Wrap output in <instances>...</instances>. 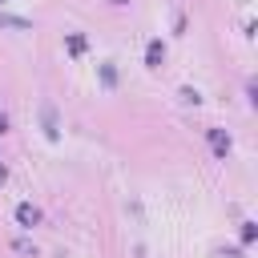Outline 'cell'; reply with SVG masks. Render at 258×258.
Listing matches in <instances>:
<instances>
[{
    "label": "cell",
    "instance_id": "obj_8",
    "mask_svg": "<svg viewBox=\"0 0 258 258\" xmlns=\"http://www.w3.org/2000/svg\"><path fill=\"white\" fill-rule=\"evenodd\" d=\"M0 4H4V0H0Z\"/></svg>",
    "mask_w": 258,
    "mask_h": 258
},
{
    "label": "cell",
    "instance_id": "obj_4",
    "mask_svg": "<svg viewBox=\"0 0 258 258\" xmlns=\"http://www.w3.org/2000/svg\"><path fill=\"white\" fill-rule=\"evenodd\" d=\"M242 242H254V222H242Z\"/></svg>",
    "mask_w": 258,
    "mask_h": 258
},
{
    "label": "cell",
    "instance_id": "obj_2",
    "mask_svg": "<svg viewBox=\"0 0 258 258\" xmlns=\"http://www.w3.org/2000/svg\"><path fill=\"white\" fill-rule=\"evenodd\" d=\"M161 56H165V44H161V40H149V48H145V60H149V64H161Z\"/></svg>",
    "mask_w": 258,
    "mask_h": 258
},
{
    "label": "cell",
    "instance_id": "obj_3",
    "mask_svg": "<svg viewBox=\"0 0 258 258\" xmlns=\"http://www.w3.org/2000/svg\"><path fill=\"white\" fill-rule=\"evenodd\" d=\"M210 141H214V149H218V153H230V137H222L218 129H210Z\"/></svg>",
    "mask_w": 258,
    "mask_h": 258
},
{
    "label": "cell",
    "instance_id": "obj_6",
    "mask_svg": "<svg viewBox=\"0 0 258 258\" xmlns=\"http://www.w3.org/2000/svg\"><path fill=\"white\" fill-rule=\"evenodd\" d=\"M0 181H4V165H0Z\"/></svg>",
    "mask_w": 258,
    "mask_h": 258
},
{
    "label": "cell",
    "instance_id": "obj_7",
    "mask_svg": "<svg viewBox=\"0 0 258 258\" xmlns=\"http://www.w3.org/2000/svg\"><path fill=\"white\" fill-rule=\"evenodd\" d=\"M113 4H125V0H113Z\"/></svg>",
    "mask_w": 258,
    "mask_h": 258
},
{
    "label": "cell",
    "instance_id": "obj_1",
    "mask_svg": "<svg viewBox=\"0 0 258 258\" xmlns=\"http://www.w3.org/2000/svg\"><path fill=\"white\" fill-rule=\"evenodd\" d=\"M16 222H20L24 230H32V226L40 222V210H36V206H28V202H20V206H16Z\"/></svg>",
    "mask_w": 258,
    "mask_h": 258
},
{
    "label": "cell",
    "instance_id": "obj_5",
    "mask_svg": "<svg viewBox=\"0 0 258 258\" xmlns=\"http://www.w3.org/2000/svg\"><path fill=\"white\" fill-rule=\"evenodd\" d=\"M4 129H8V117H4V109H0V133H4Z\"/></svg>",
    "mask_w": 258,
    "mask_h": 258
}]
</instances>
